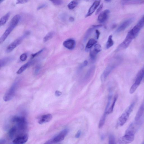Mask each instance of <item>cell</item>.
I'll return each mask as SVG.
<instances>
[{
    "mask_svg": "<svg viewBox=\"0 0 144 144\" xmlns=\"http://www.w3.org/2000/svg\"><path fill=\"white\" fill-rule=\"evenodd\" d=\"M134 139V134L125 133L120 139L119 142L121 144H128L132 142Z\"/></svg>",
    "mask_w": 144,
    "mask_h": 144,
    "instance_id": "obj_10",
    "label": "cell"
},
{
    "mask_svg": "<svg viewBox=\"0 0 144 144\" xmlns=\"http://www.w3.org/2000/svg\"><path fill=\"white\" fill-rule=\"evenodd\" d=\"M30 64V62H28L26 63V64L23 65L20 68L19 70L17 71V73L18 74H22L29 66Z\"/></svg>",
    "mask_w": 144,
    "mask_h": 144,
    "instance_id": "obj_25",
    "label": "cell"
},
{
    "mask_svg": "<svg viewBox=\"0 0 144 144\" xmlns=\"http://www.w3.org/2000/svg\"><path fill=\"white\" fill-rule=\"evenodd\" d=\"M47 6L46 5L43 4L42 5L38 7V10H41V9L42 8L44 7H46Z\"/></svg>",
    "mask_w": 144,
    "mask_h": 144,
    "instance_id": "obj_44",
    "label": "cell"
},
{
    "mask_svg": "<svg viewBox=\"0 0 144 144\" xmlns=\"http://www.w3.org/2000/svg\"><path fill=\"white\" fill-rule=\"evenodd\" d=\"M17 130V128L15 126L11 128L8 131V134L9 137L11 138H13L14 135L16 134Z\"/></svg>",
    "mask_w": 144,
    "mask_h": 144,
    "instance_id": "obj_27",
    "label": "cell"
},
{
    "mask_svg": "<svg viewBox=\"0 0 144 144\" xmlns=\"http://www.w3.org/2000/svg\"><path fill=\"white\" fill-rule=\"evenodd\" d=\"M43 49H42L40 51H39V52H38L37 53H36L34 54H32V55L31 56V58H34L35 57L38 56L39 55L40 53L43 52Z\"/></svg>",
    "mask_w": 144,
    "mask_h": 144,
    "instance_id": "obj_39",
    "label": "cell"
},
{
    "mask_svg": "<svg viewBox=\"0 0 144 144\" xmlns=\"http://www.w3.org/2000/svg\"><path fill=\"white\" fill-rule=\"evenodd\" d=\"M28 136L26 134L21 136L15 139L13 141V144H24L28 141Z\"/></svg>",
    "mask_w": 144,
    "mask_h": 144,
    "instance_id": "obj_14",
    "label": "cell"
},
{
    "mask_svg": "<svg viewBox=\"0 0 144 144\" xmlns=\"http://www.w3.org/2000/svg\"><path fill=\"white\" fill-rule=\"evenodd\" d=\"M11 121L12 122L15 123L18 128L21 130H25L27 128L28 122L25 117L14 116L12 118Z\"/></svg>",
    "mask_w": 144,
    "mask_h": 144,
    "instance_id": "obj_4",
    "label": "cell"
},
{
    "mask_svg": "<svg viewBox=\"0 0 144 144\" xmlns=\"http://www.w3.org/2000/svg\"><path fill=\"white\" fill-rule=\"evenodd\" d=\"M53 139H52L48 140L44 144H53Z\"/></svg>",
    "mask_w": 144,
    "mask_h": 144,
    "instance_id": "obj_43",
    "label": "cell"
},
{
    "mask_svg": "<svg viewBox=\"0 0 144 144\" xmlns=\"http://www.w3.org/2000/svg\"><path fill=\"white\" fill-rule=\"evenodd\" d=\"M19 79H17L15 80L11 88L5 93L3 97L5 102L11 100L13 97L19 84Z\"/></svg>",
    "mask_w": 144,
    "mask_h": 144,
    "instance_id": "obj_2",
    "label": "cell"
},
{
    "mask_svg": "<svg viewBox=\"0 0 144 144\" xmlns=\"http://www.w3.org/2000/svg\"><path fill=\"white\" fill-rule=\"evenodd\" d=\"M110 13V11L108 10H105L102 12L98 17V22L103 23L106 22L108 19Z\"/></svg>",
    "mask_w": 144,
    "mask_h": 144,
    "instance_id": "obj_13",
    "label": "cell"
},
{
    "mask_svg": "<svg viewBox=\"0 0 144 144\" xmlns=\"http://www.w3.org/2000/svg\"><path fill=\"white\" fill-rule=\"evenodd\" d=\"M95 69V67L93 66L91 67L88 71L86 76V79H89L91 77H92L94 74Z\"/></svg>",
    "mask_w": 144,
    "mask_h": 144,
    "instance_id": "obj_24",
    "label": "cell"
},
{
    "mask_svg": "<svg viewBox=\"0 0 144 144\" xmlns=\"http://www.w3.org/2000/svg\"><path fill=\"white\" fill-rule=\"evenodd\" d=\"M5 141L4 140H0V144H4Z\"/></svg>",
    "mask_w": 144,
    "mask_h": 144,
    "instance_id": "obj_47",
    "label": "cell"
},
{
    "mask_svg": "<svg viewBox=\"0 0 144 144\" xmlns=\"http://www.w3.org/2000/svg\"><path fill=\"white\" fill-rule=\"evenodd\" d=\"M88 62L87 61H84L82 67H85L87 65H88Z\"/></svg>",
    "mask_w": 144,
    "mask_h": 144,
    "instance_id": "obj_45",
    "label": "cell"
},
{
    "mask_svg": "<svg viewBox=\"0 0 144 144\" xmlns=\"http://www.w3.org/2000/svg\"><path fill=\"white\" fill-rule=\"evenodd\" d=\"M53 32H50L48 33L43 38V41L44 42H46L51 39L53 37Z\"/></svg>",
    "mask_w": 144,
    "mask_h": 144,
    "instance_id": "obj_30",
    "label": "cell"
},
{
    "mask_svg": "<svg viewBox=\"0 0 144 144\" xmlns=\"http://www.w3.org/2000/svg\"><path fill=\"white\" fill-rule=\"evenodd\" d=\"M112 36L111 35L109 36L106 44L107 49H109L113 46L114 42L112 40Z\"/></svg>",
    "mask_w": 144,
    "mask_h": 144,
    "instance_id": "obj_28",
    "label": "cell"
},
{
    "mask_svg": "<svg viewBox=\"0 0 144 144\" xmlns=\"http://www.w3.org/2000/svg\"><path fill=\"white\" fill-rule=\"evenodd\" d=\"M2 67V66L1 64H0V69H1Z\"/></svg>",
    "mask_w": 144,
    "mask_h": 144,
    "instance_id": "obj_49",
    "label": "cell"
},
{
    "mask_svg": "<svg viewBox=\"0 0 144 144\" xmlns=\"http://www.w3.org/2000/svg\"><path fill=\"white\" fill-rule=\"evenodd\" d=\"M142 144H144L143 143Z\"/></svg>",
    "mask_w": 144,
    "mask_h": 144,
    "instance_id": "obj_53",
    "label": "cell"
},
{
    "mask_svg": "<svg viewBox=\"0 0 144 144\" xmlns=\"http://www.w3.org/2000/svg\"><path fill=\"white\" fill-rule=\"evenodd\" d=\"M52 116L50 114H47L41 116L38 122L40 124H43L48 122L51 120Z\"/></svg>",
    "mask_w": 144,
    "mask_h": 144,
    "instance_id": "obj_17",
    "label": "cell"
},
{
    "mask_svg": "<svg viewBox=\"0 0 144 144\" xmlns=\"http://www.w3.org/2000/svg\"><path fill=\"white\" fill-rule=\"evenodd\" d=\"M28 2L27 0H19L17 1L16 2V4H25Z\"/></svg>",
    "mask_w": 144,
    "mask_h": 144,
    "instance_id": "obj_37",
    "label": "cell"
},
{
    "mask_svg": "<svg viewBox=\"0 0 144 144\" xmlns=\"http://www.w3.org/2000/svg\"><path fill=\"white\" fill-rule=\"evenodd\" d=\"M62 144V143H58V144Z\"/></svg>",
    "mask_w": 144,
    "mask_h": 144,
    "instance_id": "obj_52",
    "label": "cell"
},
{
    "mask_svg": "<svg viewBox=\"0 0 144 144\" xmlns=\"http://www.w3.org/2000/svg\"><path fill=\"white\" fill-rule=\"evenodd\" d=\"M81 133H82V131L80 130L78 131L77 134L76 135L75 137L77 138H78L80 137Z\"/></svg>",
    "mask_w": 144,
    "mask_h": 144,
    "instance_id": "obj_41",
    "label": "cell"
},
{
    "mask_svg": "<svg viewBox=\"0 0 144 144\" xmlns=\"http://www.w3.org/2000/svg\"><path fill=\"white\" fill-rule=\"evenodd\" d=\"M106 2H111V1H106Z\"/></svg>",
    "mask_w": 144,
    "mask_h": 144,
    "instance_id": "obj_50",
    "label": "cell"
},
{
    "mask_svg": "<svg viewBox=\"0 0 144 144\" xmlns=\"http://www.w3.org/2000/svg\"><path fill=\"white\" fill-rule=\"evenodd\" d=\"M20 19V16L19 14L15 15L11 20L10 24L16 27L19 23Z\"/></svg>",
    "mask_w": 144,
    "mask_h": 144,
    "instance_id": "obj_21",
    "label": "cell"
},
{
    "mask_svg": "<svg viewBox=\"0 0 144 144\" xmlns=\"http://www.w3.org/2000/svg\"><path fill=\"white\" fill-rule=\"evenodd\" d=\"M97 53L95 52L94 50L91 51L90 53V57L92 61H94L95 60Z\"/></svg>",
    "mask_w": 144,
    "mask_h": 144,
    "instance_id": "obj_32",
    "label": "cell"
},
{
    "mask_svg": "<svg viewBox=\"0 0 144 144\" xmlns=\"http://www.w3.org/2000/svg\"><path fill=\"white\" fill-rule=\"evenodd\" d=\"M68 130L67 129H65L59 133L57 136L53 139L54 143H58L64 140L67 134Z\"/></svg>",
    "mask_w": 144,
    "mask_h": 144,
    "instance_id": "obj_11",
    "label": "cell"
},
{
    "mask_svg": "<svg viewBox=\"0 0 144 144\" xmlns=\"http://www.w3.org/2000/svg\"><path fill=\"white\" fill-rule=\"evenodd\" d=\"M95 33L96 34V37L97 39H98L100 35V32L98 30H96L95 31Z\"/></svg>",
    "mask_w": 144,
    "mask_h": 144,
    "instance_id": "obj_42",
    "label": "cell"
},
{
    "mask_svg": "<svg viewBox=\"0 0 144 144\" xmlns=\"http://www.w3.org/2000/svg\"><path fill=\"white\" fill-rule=\"evenodd\" d=\"M62 94V93L58 91H56L55 93V95L57 97L60 96Z\"/></svg>",
    "mask_w": 144,
    "mask_h": 144,
    "instance_id": "obj_40",
    "label": "cell"
},
{
    "mask_svg": "<svg viewBox=\"0 0 144 144\" xmlns=\"http://www.w3.org/2000/svg\"><path fill=\"white\" fill-rule=\"evenodd\" d=\"M103 7V4H101L100 6H99L98 8L97 9V10L96 11V12L95 13L96 15L98 14L100 12L101 10L102 9Z\"/></svg>",
    "mask_w": 144,
    "mask_h": 144,
    "instance_id": "obj_38",
    "label": "cell"
},
{
    "mask_svg": "<svg viewBox=\"0 0 144 144\" xmlns=\"http://www.w3.org/2000/svg\"><path fill=\"white\" fill-rule=\"evenodd\" d=\"M27 55L26 53H23L21 55L20 57V59L21 61H24L26 60L27 58Z\"/></svg>",
    "mask_w": 144,
    "mask_h": 144,
    "instance_id": "obj_35",
    "label": "cell"
},
{
    "mask_svg": "<svg viewBox=\"0 0 144 144\" xmlns=\"http://www.w3.org/2000/svg\"><path fill=\"white\" fill-rule=\"evenodd\" d=\"M144 112V104L143 103L140 107L135 118L134 122L139 125H141L143 122Z\"/></svg>",
    "mask_w": 144,
    "mask_h": 144,
    "instance_id": "obj_8",
    "label": "cell"
},
{
    "mask_svg": "<svg viewBox=\"0 0 144 144\" xmlns=\"http://www.w3.org/2000/svg\"><path fill=\"white\" fill-rule=\"evenodd\" d=\"M3 1H0V3H1L2 2H3Z\"/></svg>",
    "mask_w": 144,
    "mask_h": 144,
    "instance_id": "obj_51",
    "label": "cell"
},
{
    "mask_svg": "<svg viewBox=\"0 0 144 144\" xmlns=\"http://www.w3.org/2000/svg\"><path fill=\"white\" fill-rule=\"evenodd\" d=\"M97 41L94 39H91L88 41L86 46V50L87 51L89 50L96 43Z\"/></svg>",
    "mask_w": 144,
    "mask_h": 144,
    "instance_id": "obj_22",
    "label": "cell"
},
{
    "mask_svg": "<svg viewBox=\"0 0 144 144\" xmlns=\"http://www.w3.org/2000/svg\"><path fill=\"white\" fill-rule=\"evenodd\" d=\"M118 95H116L114 97L113 102L111 106L109 108V109H108L106 112H104V113H106L107 115H109V114L113 112L114 107L115 104L117 101V99H118Z\"/></svg>",
    "mask_w": 144,
    "mask_h": 144,
    "instance_id": "obj_23",
    "label": "cell"
},
{
    "mask_svg": "<svg viewBox=\"0 0 144 144\" xmlns=\"http://www.w3.org/2000/svg\"><path fill=\"white\" fill-rule=\"evenodd\" d=\"M69 21H70V22H73L74 21V19L73 17H71L70 18V19H69Z\"/></svg>",
    "mask_w": 144,
    "mask_h": 144,
    "instance_id": "obj_46",
    "label": "cell"
},
{
    "mask_svg": "<svg viewBox=\"0 0 144 144\" xmlns=\"http://www.w3.org/2000/svg\"><path fill=\"white\" fill-rule=\"evenodd\" d=\"M28 33H26L24 35L20 37L15 40L11 43L8 47L6 49V52L10 53L13 51L18 46L22 43L24 38L28 35Z\"/></svg>",
    "mask_w": 144,
    "mask_h": 144,
    "instance_id": "obj_7",
    "label": "cell"
},
{
    "mask_svg": "<svg viewBox=\"0 0 144 144\" xmlns=\"http://www.w3.org/2000/svg\"><path fill=\"white\" fill-rule=\"evenodd\" d=\"M52 3L56 5H61L62 3L63 2L61 1H51Z\"/></svg>",
    "mask_w": 144,
    "mask_h": 144,
    "instance_id": "obj_36",
    "label": "cell"
},
{
    "mask_svg": "<svg viewBox=\"0 0 144 144\" xmlns=\"http://www.w3.org/2000/svg\"><path fill=\"white\" fill-rule=\"evenodd\" d=\"M135 104V102H133L120 116L118 122V125L119 126L122 127L127 122L131 113L133 111Z\"/></svg>",
    "mask_w": 144,
    "mask_h": 144,
    "instance_id": "obj_3",
    "label": "cell"
},
{
    "mask_svg": "<svg viewBox=\"0 0 144 144\" xmlns=\"http://www.w3.org/2000/svg\"><path fill=\"white\" fill-rule=\"evenodd\" d=\"M94 29V27L92 26L91 28H90L87 31L86 33L84 39V40L85 41H86L87 39L89 37L90 35H91Z\"/></svg>",
    "mask_w": 144,
    "mask_h": 144,
    "instance_id": "obj_29",
    "label": "cell"
},
{
    "mask_svg": "<svg viewBox=\"0 0 144 144\" xmlns=\"http://www.w3.org/2000/svg\"><path fill=\"white\" fill-rule=\"evenodd\" d=\"M121 61L120 58H116L110 63L101 75V78L102 82H104L106 80L113 70L121 64Z\"/></svg>",
    "mask_w": 144,
    "mask_h": 144,
    "instance_id": "obj_1",
    "label": "cell"
},
{
    "mask_svg": "<svg viewBox=\"0 0 144 144\" xmlns=\"http://www.w3.org/2000/svg\"><path fill=\"white\" fill-rule=\"evenodd\" d=\"M78 4L77 2L75 1H73L70 2L68 5V8L70 10H73L75 8Z\"/></svg>",
    "mask_w": 144,
    "mask_h": 144,
    "instance_id": "obj_31",
    "label": "cell"
},
{
    "mask_svg": "<svg viewBox=\"0 0 144 144\" xmlns=\"http://www.w3.org/2000/svg\"><path fill=\"white\" fill-rule=\"evenodd\" d=\"M144 25V17L143 16L139 20L137 24L134 26L128 33L127 35L133 40L136 38Z\"/></svg>",
    "mask_w": 144,
    "mask_h": 144,
    "instance_id": "obj_5",
    "label": "cell"
},
{
    "mask_svg": "<svg viewBox=\"0 0 144 144\" xmlns=\"http://www.w3.org/2000/svg\"><path fill=\"white\" fill-rule=\"evenodd\" d=\"M100 1H95L89 9L88 13L86 15V17L91 16L94 13L100 4Z\"/></svg>",
    "mask_w": 144,
    "mask_h": 144,
    "instance_id": "obj_16",
    "label": "cell"
},
{
    "mask_svg": "<svg viewBox=\"0 0 144 144\" xmlns=\"http://www.w3.org/2000/svg\"><path fill=\"white\" fill-rule=\"evenodd\" d=\"M104 136L103 135V136H102L101 137V139L102 140H103L104 139Z\"/></svg>",
    "mask_w": 144,
    "mask_h": 144,
    "instance_id": "obj_48",
    "label": "cell"
},
{
    "mask_svg": "<svg viewBox=\"0 0 144 144\" xmlns=\"http://www.w3.org/2000/svg\"><path fill=\"white\" fill-rule=\"evenodd\" d=\"M132 40V39L127 35L124 41L119 45L118 50L127 49L129 46Z\"/></svg>",
    "mask_w": 144,
    "mask_h": 144,
    "instance_id": "obj_15",
    "label": "cell"
},
{
    "mask_svg": "<svg viewBox=\"0 0 144 144\" xmlns=\"http://www.w3.org/2000/svg\"><path fill=\"white\" fill-rule=\"evenodd\" d=\"M144 75V68L141 69L138 73L136 77V80L131 88L130 92L131 94L134 93L140 85Z\"/></svg>",
    "mask_w": 144,
    "mask_h": 144,
    "instance_id": "obj_6",
    "label": "cell"
},
{
    "mask_svg": "<svg viewBox=\"0 0 144 144\" xmlns=\"http://www.w3.org/2000/svg\"><path fill=\"white\" fill-rule=\"evenodd\" d=\"M109 144H116L115 137L112 134L109 136Z\"/></svg>",
    "mask_w": 144,
    "mask_h": 144,
    "instance_id": "obj_33",
    "label": "cell"
},
{
    "mask_svg": "<svg viewBox=\"0 0 144 144\" xmlns=\"http://www.w3.org/2000/svg\"><path fill=\"white\" fill-rule=\"evenodd\" d=\"M107 115L106 114L104 113L103 115L102 116L99 122L98 125L99 128H101L103 127L105 122Z\"/></svg>",
    "mask_w": 144,
    "mask_h": 144,
    "instance_id": "obj_26",
    "label": "cell"
},
{
    "mask_svg": "<svg viewBox=\"0 0 144 144\" xmlns=\"http://www.w3.org/2000/svg\"><path fill=\"white\" fill-rule=\"evenodd\" d=\"M112 96L113 92L112 89L111 88H110L109 89V94L108 98V101L105 110V112H106L109 109V107L111 104V102Z\"/></svg>",
    "mask_w": 144,
    "mask_h": 144,
    "instance_id": "obj_20",
    "label": "cell"
},
{
    "mask_svg": "<svg viewBox=\"0 0 144 144\" xmlns=\"http://www.w3.org/2000/svg\"><path fill=\"white\" fill-rule=\"evenodd\" d=\"M97 53L100 52L102 50L100 44H97L95 45L94 50Z\"/></svg>",
    "mask_w": 144,
    "mask_h": 144,
    "instance_id": "obj_34",
    "label": "cell"
},
{
    "mask_svg": "<svg viewBox=\"0 0 144 144\" xmlns=\"http://www.w3.org/2000/svg\"><path fill=\"white\" fill-rule=\"evenodd\" d=\"M75 41L72 39H69L65 41L63 43L64 46L68 49H73L75 46Z\"/></svg>",
    "mask_w": 144,
    "mask_h": 144,
    "instance_id": "obj_18",
    "label": "cell"
},
{
    "mask_svg": "<svg viewBox=\"0 0 144 144\" xmlns=\"http://www.w3.org/2000/svg\"><path fill=\"white\" fill-rule=\"evenodd\" d=\"M134 20V18H130L122 23L117 29L116 32H120L123 31L131 24Z\"/></svg>",
    "mask_w": 144,
    "mask_h": 144,
    "instance_id": "obj_9",
    "label": "cell"
},
{
    "mask_svg": "<svg viewBox=\"0 0 144 144\" xmlns=\"http://www.w3.org/2000/svg\"><path fill=\"white\" fill-rule=\"evenodd\" d=\"M15 27L10 24V26L6 30L4 34L0 38V45H1L4 42L5 40H6L8 35H10L11 33Z\"/></svg>",
    "mask_w": 144,
    "mask_h": 144,
    "instance_id": "obj_12",
    "label": "cell"
},
{
    "mask_svg": "<svg viewBox=\"0 0 144 144\" xmlns=\"http://www.w3.org/2000/svg\"><path fill=\"white\" fill-rule=\"evenodd\" d=\"M11 15V13L8 12L3 16L0 19V28L4 25L6 23Z\"/></svg>",
    "mask_w": 144,
    "mask_h": 144,
    "instance_id": "obj_19",
    "label": "cell"
}]
</instances>
